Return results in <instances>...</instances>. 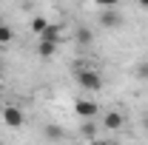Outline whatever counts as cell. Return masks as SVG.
Masks as SVG:
<instances>
[{
  "instance_id": "12",
  "label": "cell",
  "mask_w": 148,
  "mask_h": 145,
  "mask_svg": "<svg viewBox=\"0 0 148 145\" xmlns=\"http://www.w3.org/2000/svg\"><path fill=\"white\" fill-rule=\"evenodd\" d=\"M46 26H49V20H46V17H34V23H32V29H34L37 34H43V31H46Z\"/></svg>"
},
{
  "instance_id": "1",
  "label": "cell",
  "mask_w": 148,
  "mask_h": 145,
  "mask_svg": "<svg viewBox=\"0 0 148 145\" xmlns=\"http://www.w3.org/2000/svg\"><path fill=\"white\" fill-rule=\"evenodd\" d=\"M77 83L86 91H100L103 88V77L97 71H88V68H77Z\"/></svg>"
},
{
  "instance_id": "5",
  "label": "cell",
  "mask_w": 148,
  "mask_h": 145,
  "mask_svg": "<svg viewBox=\"0 0 148 145\" xmlns=\"http://www.w3.org/2000/svg\"><path fill=\"white\" fill-rule=\"evenodd\" d=\"M103 122H106L108 131H120V128H123V114H120V111H108Z\"/></svg>"
},
{
  "instance_id": "15",
  "label": "cell",
  "mask_w": 148,
  "mask_h": 145,
  "mask_svg": "<svg viewBox=\"0 0 148 145\" xmlns=\"http://www.w3.org/2000/svg\"><path fill=\"white\" fill-rule=\"evenodd\" d=\"M137 3H140V6H143V9H148V0H137Z\"/></svg>"
},
{
  "instance_id": "17",
  "label": "cell",
  "mask_w": 148,
  "mask_h": 145,
  "mask_svg": "<svg viewBox=\"0 0 148 145\" xmlns=\"http://www.w3.org/2000/svg\"><path fill=\"white\" fill-rule=\"evenodd\" d=\"M0 71H3V60H0Z\"/></svg>"
},
{
  "instance_id": "3",
  "label": "cell",
  "mask_w": 148,
  "mask_h": 145,
  "mask_svg": "<svg viewBox=\"0 0 148 145\" xmlns=\"http://www.w3.org/2000/svg\"><path fill=\"white\" fill-rule=\"evenodd\" d=\"M74 111H77L83 120H94L100 108H97V103H94V100H77V103H74Z\"/></svg>"
},
{
  "instance_id": "13",
  "label": "cell",
  "mask_w": 148,
  "mask_h": 145,
  "mask_svg": "<svg viewBox=\"0 0 148 145\" xmlns=\"http://www.w3.org/2000/svg\"><path fill=\"white\" fill-rule=\"evenodd\" d=\"M83 134H86V137H94V134H97V125H94L91 120H86V125H83Z\"/></svg>"
},
{
  "instance_id": "8",
  "label": "cell",
  "mask_w": 148,
  "mask_h": 145,
  "mask_svg": "<svg viewBox=\"0 0 148 145\" xmlns=\"http://www.w3.org/2000/svg\"><path fill=\"white\" fill-rule=\"evenodd\" d=\"M40 40H51V43H60V29L49 23V26H46V31L40 34Z\"/></svg>"
},
{
  "instance_id": "9",
  "label": "cell",
  "mask_w": 148,
  "mask_h": 145,
  "mask_svg": "<svg viewBox=\"0 0 148 145\" xmlns=\"http://www.w3.org/2000/svg\"><path fill=\"white\" fill-rule=\"evenodd\" d=\"M60 137H63L60 125H46V140H60Z\"/></svg>"
},
{
  "instance_id": "6",
  "label": "cell",
  "mask_w": 148,
  "mask_h": 145,
  "mask_svg": "<svg viewBox=\"0 0 148 145\" xmlns=\"http://www.w3.org/2000/svg\"><path fill=\"white\" fill-rule=\"evenodd\" d=\"M74 40H77L80 46H91V40H94V31L88 29V26H80V29L74 31Z\"/></svg>"
},
{
  "instance_id": "11",
  "label": "cell",
  "mask_w": 148,
  "mask_h": 145,
  "mask_svg": "<svg viewBox=\"0 0 148 145\" xmlns=\"http://www.w3.org/2000/svg\"><path fill=\"white\" fill-rule=\"evenodd\" d=\"M6 43H12V29L0 23V46H6Z\"/></svg>"
},
{
  "instance_id": "16",
  "label": "cell",
  "mask_w": 148,
  "mask_h": 145,
  "mask_svg": "<svg viewBox=\"0 0 148 145\" xmlns=\"http://www.w3.org/2000/svg\"><path fill=\"white\" fill-rule=\"evenodd\" d=\"M145 131H148V117H145Z\"/></svg>"
},
{
  "instance_id": "4",
  "label": "cell",
  "mask_w": 148,
  "mask_h": 145,
  "mask_svg": "<svg viewBox=\"0 0 148 145\" xmlns=\"http://www.w3.org/2000/svg\"><path fill=\"white\" fill-rule=\"evenodd\" d=\"M100 26H103V29H117V26H123L120 12H114V6H111V9H106V12L100 14Z\"/></svg>"
},
{
  "instance_id": "10",
  "label": "cell",
  "mask_w": 148,
  "mask_h": 145,
  "mask_svg": "<svg viewBox=\"0 0 148 145\" xmlns=\"http://www.w3.org/2000/svg\"><path fill=\"white\" fill-rule=\"evenodd\" d=\"M134 71H137V77H140V80H148V60H140Z\"/></svg>"
},
{
  "instance_id": "14",
  "label": "cell",
  "mask_w": 148,
  "mask_h": 145,
  "mask_svg": "<svg viewBox=\"0 0 148 145\" xmlns=\"http://www.w3.org/2000/svg\"><path fill=\"white\" fill-rule=\"evenodd\" d=\"M100 6H106V9H111V6H120V0H97Z\"/></svg>"
},
{
  "instance_id": "2",
  "label": "cell",
  "mask_w": 148,
  "mask_h": 145,
  "mask_svg": "<svg viewBox=\"0 0 148 145\" xmlns=\"http://www.w3.org/2000/svg\"><path fill=\"white\" fill-rule=\"evenodd\" d=\"M0 117H3V122L9 128H20L23 125V111H20L17 105H6V108L0 111Z\"/></svg>"
},
{
  "instance_id": "7",
  "label": "cell",
  "mask_w": 148,
  "mask_h": 145,
  "mask_svg": "<svg viewBox=\"0 0 148 145\" xmlns=\"http://www.w3.org/2000/svg\"><path fill=\"white\" fill-rule=\"evenodd\" d=\"M54 51H57V43H51V40H40V46H37V54L43 57V60L54 57Z\"/></svg>"
}]
</instances>
